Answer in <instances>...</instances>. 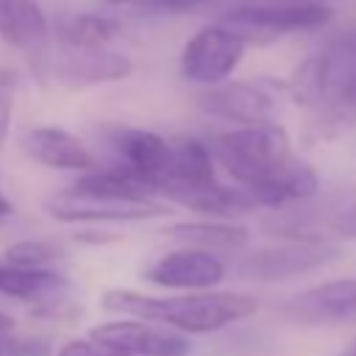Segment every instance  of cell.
Instances as JSON below:
<instances>
[{
	"mask_svg": "<svg viewBox=\"0 0 356 356\" xmlns=\"http://www.w3.org/2000/svg\"><path fill=\"white\" fill-rule=\"evenodd\" d=\"M209 147L236 186L248 189L259 206L303 203L320 189L317 172L295 156L292 142L278 122L239 125L217 134Z\"/></svg>",
	"mask_w": 356,
	"mask_h": 356,
	"instance_id": "6da1fadb",
	"label": "cell"
},
{
	"mask_svg": "<svg viewBox=\"0 0 356 356\" xmlns=\"http://www.w3.org/2000/svg\"><path fill=\"white\" fill-rule=\"evenodd\" d=\"M289 97L309 111L312 139H339L356 128V36L331 42L300 61L286 83Z\"/></svg>",
	"mask_w": 356,
	"mask_h": 356,
	"instance_id": "7a4b0ae2",
	"label": "cell"
},
{
	"mask_svg": "<svg viewBox=\"0 0 356 356\" xmlns=\"http://www.w3.org/2000/svg\"><path fill=\"white\" fill-rule=\"evenodd\" d=\"M106 312L150 320L181 334H211L250 317L259 303L245 292H189V295H142L134 289H106L100 295Z\"/></svg>",
	"mask_w": 356,
	"mask_h": 356,
	"instance_id": "3957f363",
	"label": "cell"
},
{
	"mask_svg": "<svg viewBox=\"0 0 356 356\" xmlns=\"http://www.w3.org/2000/svg\"><path fill=\"white\" fill-rule=\"evenodd\" d=\"M44 209L58 222H142L164 217L167 206L159 197L142 195H111L72 184L64 192H56L44 200Z\"/></svg>",
	"mask_w": 356,
	"mask_h": 356,
	"instance_id": "277c9868",
	"label": "cell"
},
{
	"mask_svg": "<svg viewBox=\"0 0 356 356\" xmlns=\"http://www.w3.org/2000/svg\"><path fill=\"white\" fill-rule=\"evenodd\" d=\"M334 17L331 6L317 0H281V3H242L222 17V25L234 28L245 42H267L289 33L317 31Z\"/></svg>",
	"mask_w": 356,
	"mask_h": 356,
	"instance_id": "5b68a950",
	"label": "cell"
},
{
	"mask_svg": "<svg viewBox=\"0 0 356 356\" xmlns=\"http://www.w3.org/2000/svg\"><path fill=\"white\" fill-rule=\"evenodd\" d=\"M117 159V170L136 178L156 197L170 178V139L131 125H103L97 131Z\"/></svg>",
	"mask_w": 356,
	"mask_h": 356,
	"instance_id": "8992f818",
	"label": "cell"
},
{
	"mask_svg": "<svg viewBox=\"0 0 356 356\" xmlns=\"http://www.w3.org/2000/svg\"><path fill=\"white\" fill-rule=\"evenodd\" d=\"M339 256V245L331 239H286L281 245L259 248L248 253L236 273L250 281H284L303 273H314Z\"/></svg>",
	"mask_w": 356,
	"mask_h": 356,
	"instance_id": "52a82bcc",
	"label": "cell"
},
{
	"mask_svg": "<svg viewBox=\"0 0 356 356\" xmlns=\"http://www.w3.org/2000/svg\"><path fill=\"white\" fill-rule=\"evenodd\" d=\"M248 42L228 25L200 28L181 50V75L200 86H214L225 81L242 61Z\"/></svg>",
	"mask_w": 356,
	"mask_h": 356,
	"instance_id": "ba28073f",
	"label": "cell"
},
{
	"mask_svg": "<svg viewBox=\"0 0 356 356\" xmlns=\"http://www.w3.org/2000/svg\"><path fill=\"white\" fill-rule=\"evenodd\" d=\"M197 106L225 122L259 125L273 122L278 97L267 81H220L197 95Z\"/></svg>",
	"mask_w": 356,
	"mask_h": 356,
	"instance_id": "9c48e42d",
	"label": "cell"
},
{
	"mask_svg": "<svg viewBox=\"0 0 356 356\" xmlns=\"http://www.w3.org/2000/svg\"><path fill=\"white\" fill-rule=\"evenodd\" d=\"M89 337L120 356H189L192 350L186 334L139 317L100 323L89 331Z\"/></svg>",
	"mask_w": 356,
	"mask_h": 356,
	"instance_id": "30bf717a",
	"label": "cell"
},
{
	"mask_svg": "<svg viewBox=\"0 0 356 356\" xmlns=\"http://www.w3.org/2000/svg\"><path fill=\"white\" fill-rule=\"evenodd\" d=\"M0 39L36 72L50 64V22L39 0H0Z\"/></svg>",
	"mask_w": 356,
	"mask_h": 356,
	"instance_id": "8fae6325",
	"label": "cell"
},
{
	"mask_svg": "<svg viewBox=\"0 0 356 356\" xmlns=\"http://www.w3.org/2000/svg\"><path fill=\"white\" fill-rule=\"evenodd\" d=\"M145 278L164 289L178 292H203L217 286L225 278V261L200 248H184L159 256L147 270Z\"/></svg>",
	"mask_w": 356,
	"mask_h": 356,
	"instance_id": "7c38bea8",
	"label": "cell"
},
{
	"mask_svg": "<svg viewBox=\"0 0 356 356\" xmlns=\"http://www.w3.org/2000/svg\"><path fill=\"white\" fill-rule=\"evenodd\" d=\"M284 314L306 325L356 323V278H337L309 286L284 306Z\"/></svg>",
	"mask_w": 356,
	"mask_h": 356,
	"instance_id": "4fadbf2b",
	"label": "cell"
},
{
	"mask_svg": "<svg viewBox=\"0 0 356 356\" xmlns=\"http://www.w3.org/2000/svg\"><path fill=\"white\" fill-rule=\"evenodd\" d=\"M22 150L28 159H33L36 164L50 167V170L89 172L97 167L95 156L86 150V145L58 125H36V128L25 131Z\"/></svg>",
	"mask_w": 356,
	"mask_h": 356,
	"instance_id": "5bb4252c",
	"label": "cell"
},
{
	"mask_svg": "<svg viewBox=\"0 0 356 356\" xmlns=\"http://www.w3.org/2000/svg\"><path fill=\"white\" fill-rule=\"evenodd\" d=\"M58 81L70 86H92V83H108L122 81L134 72V61L125 53H114L108 47L95 50H67V56L47 67Z\"/></svg>",
	"mask_w": 356,
	"mask_h": 356,
	"instance_id": "9a60e30c",
	"label": "cell"
},
{
	"mask_svg": "<svg viewBox=\"0 0 356 356\" xmlns=\"http://www.w3.org/2000/svg\"><path fill=\"white\" fill-rule=\"evenodd\" d=\"M70 289L67 278L47 267H22L0 261V295L25 300V303H58Z\"/></svg>",
	"mask_w": 356,
	"mask_h": 356,
	"instance_id": "2e32d148",
	"label": "cell"
},
{
	"mask_svg": "<svg viewBox=\"0 0 356 356\" xmlns=\"http://www.w3.org/2000/svg\"><path fill=\"white\" fill-rule=\"evenodd\" d=\"M211 181H217L211 147L195 136L170 139V178L159 195H164L172 186H203Z\"/></svg>",
	"mask_w": 356,
	"mask_h": 356,
	"instance_id": "e0dca14e",
	"label": "cell"
},
{
	"mask_svg": "<svg viewBox=\"0 0 356 356\" xmlns=\"http://www.w3.org/2000/svg\"><path fill=\"white\" fill-rule=\"evenodd\" d=\"M284 228L295 239H331V236L356 239V195L320 214L312 211L286 214Z\"/></svg>",
	"mask_w": 356,
	"mask_h": 356,
	"instance_id": "ac0fdd59",
	"label": "cell"
},
{
	"mask_svg": "<svg viewBox=\"0 0 356 356\" xmlns=\"http://www.w3.org/2000/svg\"><path fill=\"white\" fill-rule=\"evenodd\" d=\"M170 239L184 242L186 248H200V250H239L248 242V228L236 222H222V220H184L172 222L164 228Z\"/></svg>",
	"mask_w": 356,
	"mask_h": 356,
	"instance_id": "d6986e66",
	"label": "cell"
},
{
	"mask_svg": "<svg viewBox=\"0 0 356 356\" xmlns=\"http://www.w3.org/2000/svg\"><path fill=\"white\" fill-rule=\"evenodd\" d=\"M120 33V22L100 11L67 14L58 22V39L67 50H95L108 47V42Z\"/></svg>",
	"mask_w": 356,
	"mask_h": 356,
	"instance_id": "ffe728a7",
	"label": "cell"
},
{
	"mask_svg": "<svg viewBox=\"0 0 356 356\" xmlns=\"http://www.w3.org/2000/svg\"><path fill=\"white\" fill-rule=\"evenodd\" d=\"M58 256H61V250L44 239H25L6 250V261L22 264V267H44V261L58 259Z\"/></svg>",
	"mask_w": 356,
	"mask_h": 356,
	"instance_id": "44dd1931",
	"label": "cell"
},
{
	"mask_svg": "<svg viewBox=\"0 0 356 356\" xmlns=\"http://www.w3.org/2000/svg\"><path fill=\"white\" fill-rule=\"evenodd\" d=\"M106 3L136 14H186L206 6L209 0H106Z\"/></svg>",
	"mask_w": 356,
	"mask_h": 356,
	"instance_id": "7402d4cb",
	"label": "cell"
},
{
	"mask_svg": "<svg viewBox=\"0 0 356 356\" xmlns=\"http://www.w3.org/2000/svg\"><path fill=\"white\" fill-rule=\"evenodd\" d=\"M56 356H120V353H114V350L103 348L100 342H95L92 337H86V339H70Z\"/></svg>",
	"mask_w": 356,
	"mask_h": 356,
	"instance_id": "603a6c76",
	"label": "cell"
},
{
	"mask_svg": "<svg viewBox=\"0 0 356 356\" xmlns=\"http://www.w3.org/2000/svg\"><path fill=\"white\" fill-rule=\"evenodd\" d=\"M44 353H47V345L44 342H36V339L8 342V356H44Z\"/></svg>",
	"mask_w": 356,
	"mask_h": 356,
	"instance_id": "cb8c5ba5",
	"label": "cell"
},
{
	"mask_svg": "<svg viewBox=\"0 0 356 356\" xmlns=\"http://www.w3.org/2000/svg\"><path fill=\"white\" fill-rule=\"evenodd\" d=\"M8 120H11V97H8V92L0 86V145H3V139H6Z\"/></svg>",
	"mask_w": 356,
	"mask_h": 356,
	"instance_id": "d4e9b609",
	"label": "cell"
},
{
	"mask_svg": "<svg viewBox=\"0 0 356 356\" xmlns=\"http://www.w3.org/2000/svg\"><path fill=\"white\" fill-rule=\"evenodd\" d=\"M11 211H14V209H11V203H8V197H6L3 192H0V217H8Z\"/></svg>",
	"mask_w": 356,
	"mask_h": 356,
	"instance_id": "484cf974",
	"label": "cell"
},
{
	"mask_svg": "<svg viewBox=\"0 0 356 356\" xmlns=\"http://www.w3.org/2000/svg\"><path fill=\"white\" fill-rule=\"evenodd\" d=\"M11 325H14V320H11L8 314H3V312H0V331H8Z\"/></svg>",
	"mask_w": 356,
	"mask_h": 356,
	"instance_id": "4316f807",
	"label": "cell"
},
{
	"mask_svg": "<svg viewBox=\"0 0 356 356\" xmlns=\"http://www.w3.org/2000/svg\"><path fill=\"white\" fill-rule=\"evenodd\" d=\"M339 356H356V339H353V342H350V345H348V348H345Z\"/></svg>",
	"mask_w": 356,
	"mask_h": 356,
	"instance_id": "83f0119b",
	"label": "cell"
},
{
	"mask_svg": "<svg viewBox=\"0 0 356 356\" xmlns=\"http://www.w3.org/2000/svg\"><path fill=\"white\" fill-rule=\"evenodd\" d=\"M242 3H281V0H242Z\"/></svg>",
	"mask_w": 356,
	"mask_h": 356,
	"instance_id": "f1b7e54d",
	"label": "cell"
},
{
	"mask_svg": "<svg viewBox=\"0 0 356 356\" xmlns=\"http://www.w3.org/2000/svg\"><path fill=\"white\" fill-rule=\"evenodd\" d=\"M0 356H3V345H0Z\"/></svg>",
	"mask_w": 356,
	"mask_h": 356,
	"instance_id": "f546056e",
	"label": "cell"
},
{
	"mask_svg": "<svg viewBox=\"0 0 356 356\" xmlns=\"http://www.w3.org/2000/svg\"><path fill=\"white\" fill-rule=\"evenodd\" d=\"M353 36H356V31H353Z\"/></svg>",
	"mask_w": 356,
	"mask_h": 356,
	"instance_id": "4dcf8cb0",
	"label": "cell"
}]
</instances>
